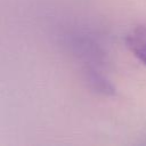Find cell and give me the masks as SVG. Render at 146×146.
<instances>
[{
    "instance_id": "6da1fadb",
    "label": "cell",
    "mask_w": 146,
    "mask_h": 146,
    "mask_svg": "<svg viewBox=\"0 0 146 146\" xmlns=\"http://www.w3.org/2000/svg\"><path fill=\"white\" fill-rule=\"evenodd\" d=\"M129 46L131 47L135 56L146 64V36H143L141 39L139 36L132 35L129 38Z\"/></svg>"
}]
</instances>
